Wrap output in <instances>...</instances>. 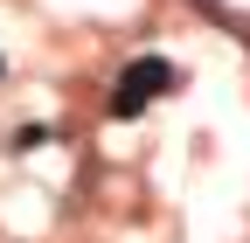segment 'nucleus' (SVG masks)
<instances>
[{
	"instance_id": "1",
	"label": "nucleus",
	"mask_w": 250,
	"mask_h": 243,
	"mask_svg": "<svg viewBox=\"0 0 250 243\" xmlns=\"http://www.w3.org/2000/svg\"><path fill=\"white\" fill-rule=\"evenodd\" d=\"M181 83V70L167 63V56H132V63L118 70V83H111V118H139L160 90H174Z\"/></svg>"
},
{
	"instance_id": "2",
	"label": "nucleus",
	"mask_w": 250,
	"mask_h": 243,
	"mask_svg": "<svg viewBox=\"0 0 250 243\" xmlns=\"http://www.w3.org/2000/svg\"><path fill=\"white\" fill-rule=\"evenodd\" d=\"M223 28H236V35H243V42H250V21H223Z\"/></svg>"
},
{
	"instance_id": "3",
	"label": "nucleus",
	"mask_w": 250,
	"mask_h": 243,
	"mask_svg": "<svg viewBox=\"0 0 250 243\" xmlns=\"http://www.w3.org/2000/svg\"><path fill=\"white\" fill-rule=\"evenodd\" d=\"M0 77H7V56H0Z\"/></svg>"
}]
</instances>
